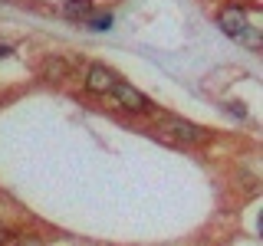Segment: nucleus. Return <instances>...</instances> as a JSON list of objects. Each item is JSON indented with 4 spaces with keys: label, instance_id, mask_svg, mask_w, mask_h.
<instances>
[{
    "label": "nucleus",
    "instance_id": "3",
    "mask_svg": "<svg viewBox=\"0 0 263 246\" xmlns=\"http://www.w3.org/2000/svg\"><path fill=\"white\" fill-rule=\"evenodd\" d=\"M112 95L119 98V105H122V109H128V112H138V115L152 112V102H148V95L138 92L135 86H128V82H115Z\"/></svg>",
    "mask_w": 263,
    "mask_h": 246
},
{
    "label": "nucleus",
    "instance_id": "4",
    "mask_svg": "<svg viewBox=\"0 0 263 246\" xmlns=\"http://www.w3.org/2000/svg\"><path fill=\"white\" fill-rule=\"evenodd\" d=\"M115 82H119V76H115L109 66H89V72H86V89L89 92L105 95V92L115 89Z\"/></svg>",
    "mask_w": 263,
    "mask_h": 246
},
{
    "label": "nucleus",
    "instance_id": "2",
    "mask_svg": "<svg viewBox=\"0 0 263 246\" xmlns=\"http://www.w3.org/2000/svg\"><path fill=\"white\" fill-rule=\"evenodd\" d=\"M220 30L227 33V36H237V39H250V43H257V39L250 36V20H247V10L243 7H227L224 13H220Z\"/></svg>",
    "mask_w": 263,
    "mask_h": 246
},
{
    "label": "nucleus",
    "instance_id": "5",
    "mask_svg": "<svg viewBox=\"0 0 263 246\" xmlns=\"http://www.w3.org/2000/svg\"><path fill=\"white\" fill-rule=\"evenodd\" d=\"M40 76L49 79V82H60V79L69 76V63H66L63 56H46L43 66H40Z\"/></svg>",
    "mask_w": 263,
    "mask_h": 246
},
{
    "label": "nucleus",
    "instance_id": "6",
    "mask_svg": "<svg viewBox=\"0 0 263 246\" xmlns=\"http://www.w3.org/2000/svg\"><path fill=\"white\" fill-rule=\"evenodd\" d=\"M92 4H96V0H66L63 13L72 16V20H89V13H92Z\"/></svg>",
    "mask_w": 263,
    "mask_h": 246
},
{
    "label": "nucleus",
    "instance_id": "1",
    "mask_svg": "<svg viewBox=\"0 0 263 246\" xmlns=\"http://www.w3.org/2000/svg\"><path fill=\"white\" fill-rule=\"evenodd\" d=\"M155 135H158L161 141H168V145H178V148L204 145V141L211 138L201 125H194V121H184V118H171V115H164V118H161V125L155 128Z\"/></svg>",
    "mask_w": 263,
    "mask_h": 246
},
{
    "label": "nucleus",
    "instance_id": "8",
    "mask_svg": "<svg viewBox=\"0 0 263 246\" xmlns=\"http://www.w3.org/2000/svg\"><path fill=\"white\" fill-rule=\"evenodd\" d=\"M4 56H10V46H0V59H4Z\"/></svg>",
    "mask_w": 263,
    "mask_h": 246
},
{
    "label": "nucleus",
    "instance_id": "7",
    "mask_svg": "<svg viewBox=\"0 0 263 246\" xmlns=\"http://www.w3.org/2000/svg\"><path fill=\"white\" fill-rule=\"evenodd\" d=\"M109 23H112V16L105 13V16H92V20H89V27H92V30H109Z\"/></svg>",
    "mask_w": 263,
    "mask_h": 246
}]
</instances>
